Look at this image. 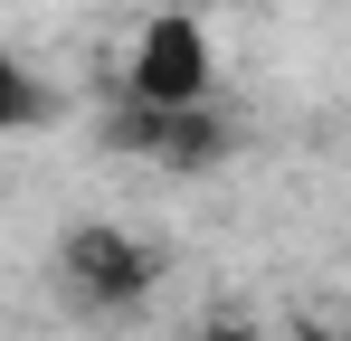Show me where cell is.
<instances>
[{
    "label": "cell",
    "mask_w": 351,
    "mask_h": 341,
    "mask_svg": "<svg viewBox=\"0 0 351 341\" xmlns=\"http://www.w3.org/2000/svg\"><path fill=\"white\" fill-rule=\"evenodd\" d=\"M152 275H162V256H152L133 227L86 218V227L58 237V284H66V303H86V313H133V303L152 294Z\"/></svg>",
    "instance_id": "6da1fadb"
},
{
    "label": "cell",
    "mask_w": 351,
    "mask_h": 341,
    "mask_svg": "<svg viewBox=\"0 0 351 341\" xmlns=\"http://www.w3.org/2000/svg\"><path fill=\"white\" fill-rule=\"evenodd\" d=\"M105 142L114 152H143V162H162V170H219L237 133H228L219 105H133V95H114L105 105Z\"/></svg>",
    "instance_id": "7a4b0ae2"
},
{
    "label": "cell",
    "mask_w": 351,
    "mask_h": 341,
    "mask_svg": "<svg viewBox=\"0 0 351 341\" xmlns=\"http://www.w3.org/2000/svg\"><path fill=\"white\" fill-rule=\"evenodd\" d=\"M114 95L133 105H219V76H209V38H199V19L190 10H162V19H143V38H133V66H123Z\"/></svg>",
    "instance_id": "3957f363"
},
{
    "label": "cell",
    "mask_w": 351,
    "mask_h": 341,
    "mask_svg": "<svg viewBox=\"0 0 351 341\" xmlns=\"http://www.w3.org/2000/svg\"><path fill=\"white\" fill-rule=\"evenodd\" d=\"M38 114H48V86H38V66H29L19 48H0V142H10V133H29Z\"/></svg>",
    "instance_id": "277c9868"
},
{
    "label": "cell",
    "mask_w": 351,
    "mask_h": 341,
    "mask_svg": "<svg viewBox=\"0 0 351 341\" xmlns=\"http://www.w3.org/2000/svg\"><path fill=\"white\" fill-rule=\"evenodd\" d=\"M199 341H266V332H256V323H209Z\"/></svg>",
    "instance_id": "5b68a950"
},
{
    "label": "cell",
    "mask_w": 351,
    "mask_h": 341,
    "mask_svg": "<svg viewBox=\"0 0 351 341\" xmlns=\"http://www.w3.org/2000/svg\"><path fill=\"white\" fill-rule=\"evenodd\" d=\"M285 341H351V332H285Z\"/></svg>",
    "instance_id": "8992f818"
}]
</instances>
